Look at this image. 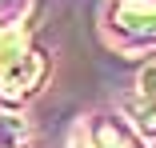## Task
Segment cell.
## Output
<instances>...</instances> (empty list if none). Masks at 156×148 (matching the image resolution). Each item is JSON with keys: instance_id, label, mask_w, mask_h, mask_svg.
<instances>
[{"instance_id": "obj_3", "label": "cell", "mask_w": 156, "mask_h": 148, "mask_svg": "<svg viewBox=\"0 0 156 148\" xmlns=\"http://www.w3.org/2000/svg\"><path fill=\"white\" fill-rule=\"evenodd\" d=\"M128 112L136 116V128H140V132L152 140V136H156V104L140 96V100H132V104H128Z\"/></svg>"}, {"instance_id": "obj_1", "label": "cell", "mask_w": 156, "mask_h": 148, "mask_svg": "<svg viewBox=\"0 0 156 148\" xmlns=\"http://www.w3.org/2000/svg\"><path fill=\"white\" fill-rule=\"evenodd\" d=\"M44 76L40 52L28 44L24 28H0V92L8 100L28 96Z\"/></svg>"}, {"instance_id": "obj_2", "label": "cell", "mask_w": 156, "mask_h": 148, "mask_svg": "<svg viewBox=\"0 0 156 148\" xmlns=\"http://www.w3.org/2000/svg\"><path fill=\"white\" fill-rule=\"evenodd\" d=\"M112 24L136 44H156V0H120Z\"/></svg>"}, {"instance_id": "obj_4", "label": "cell", "mask_w": 156, "mask_h": 148, "mask_svg": "<svg viewBox=\"0 0 156 148\" xmlns=\"http://www.w3.org/2000/svg\"><path fill=\"white\" fill-rule=\"evenodd\" d=\"M140 88H144L140 96L156 104V68H144V72H140Z\"/></svg>"}]
</instances>
